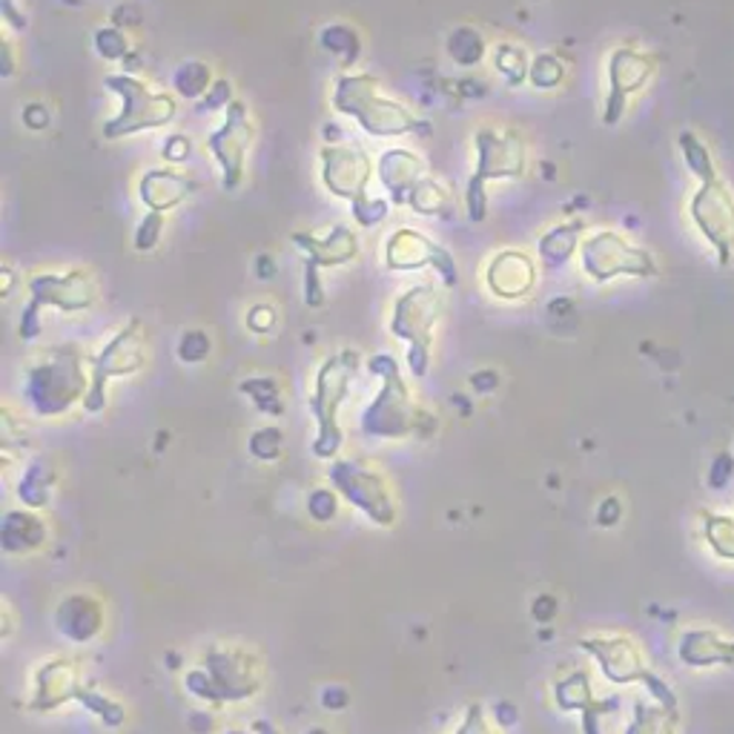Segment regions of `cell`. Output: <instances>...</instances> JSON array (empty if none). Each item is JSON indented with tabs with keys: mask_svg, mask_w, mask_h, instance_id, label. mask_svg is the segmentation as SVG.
<instances>
[{
	"mask_svg": "<svg viewBox=\"0 0 734 734\" xmlns=\"http://www.w3.org/2000/svg\"><path fill=\"white\" fill-rule=\"evenodd\" d=\"M582 649L594 652V657L603 665L605 677L614 680V683H645L649 692L660 700V706L674 708L677 712V703H674L672 689L665 686L657 674H652L645 669L643 654L631 640L625 638H611V640H589L582 643Z\"/></svg>",
	"mask_w": 734,
	"mask_h": 734,
	"instance_id": "6da1fadb",
	"label": "cell"
},
{
	"mask_svg": "<svg viewBox=\"0 0 734 734\" xmlns=\"http://www.w3.org/2000/svg\"><path fill=\"white\" fill-rule=\"evenodd\" d=\"M694 218L717 247L721 264H726L734 253V204L728 202L721 181H708V187L694 198Z\"/></svg>",
	"mask_w": 734,
	"mask_h": 734,
	"instance_id": "7a4b0ae2",
	"label": "cell"
},
{
	"mask_svg": "<svg viewBox=\"0 0 734 734\" xmlns=\"http://www.w3.org/2000/svg\"><path fill=\"white\" fill-rule=\"evenodd\" d=\"M585 271L594 278H611L616 273H634V276H649L654 271L652 258L640 249L625 247L616 236H600L585 249Z\"/></svg>",
	"mask_w": 734,
	"mask_h": 734,
	"instance_id": "3957f363",
	"label": "cell"
},
{
	"mask_svg": "<svg viewBox=\"0 0 734 734\" xmlns=\"http://www.w3.org/2000/svg\"><path fill=\"white\" fill-rule=\"evenodd\" d=\"M680 660L694 669H708V665H732L734 663V643L723 640L717 631H686L680 638Z\"/></svg>",
	"mask_w": 734,
	"mask_h": 734,
	"instance_id": "277c9868",
	"label": "cell"
},
{
	"mask_svg": "<svg viewBox=\"0 0 734 734\" xmlns=\"http://www.w3.org/2000/svg\"><path fill=\"white\" fill-rule=\"evenodd\" d=\"M625 734H677V712L665 706H634V721Z\"/></svg>",
	"mask_w": 734,
	"mask_h": 734,
	"instance_id": "5b68a950",
	"label": "cell"
},
{
	"mask_svg": "<svg viewBox=\"0 0 734 734\" xmlns=\"http://www.w3.org/2000/svg\"><path fill=\"white\" fill-rule=\"evenodd\" d=\"M700 517H703V537H706L714 554L734 562V520L712 511H703Z\"/></svg>",
	"mask_w": 734,
	"mask_h": 734,
	"instance_id": "8992f818",
	"label": "cell"
},
{
	"mask_svg": "<svg viewBox=\"0 0 734 734\" xmlns=\"http://www.w3.org/2000/svg\"><path fill=\"white\" fill-rule=\"evenodd\" d=\"M207 81H210V70L207 67H202V63H184V67L175 72V86H179V92L184 98L202 95Z\"/></svg>",
	"mask_w": 734,
	"mask_h": 734,
	"instance_id": "52a82bcc",
	"label": "cell"
},
{
	"mask_svg": "<svg viewBox=\"0 0 734 734\" xmlns=\"http://www.w3.org/2000/svg\"><path fill=\"white\" fill-rule=\"evenodd\" d=\"M450 55L459 63H477L482 58V41L471 29H459L457 35L450 38Z\"/></svg>",
	"mask_w": 734,
	"mask_h": 734,
	"instance_id": "ba28073f",
	"label": "cell"
},
{
	"mask_svg": "<svg viewBox=\"0 0 734 734\" xmlns=\"http://www.w3.org/2000/svg\"><path fill=\"white\" fill-rule=\"evenodd\" d=\"M574 230H554V233L542 242V256H546V262H565V258L571 256V249H574Z\"/></svg>",
	"mask_w": 734,
	"mask_h": 734,
	"instance_id": "9c48e42d",
	"label": "cell"
},
{
	"mask_svg": "<svg viewBox=\"0 0 734 734\" xmlns=\"http://www.w3.org/2000/svg\"><path fill=\"white\" fill-rule=\"evenodd\" d=\"M683 150H686V155H689V164H692L706 181H714V170L706 159V150H703L700 144H694L692 135H683Z\"/></svg>",
	"mask_w": 734,
	"mask_h": 734,
	"instance_id": "30bf717a",
	"label": "cell"
},
{
	"mask_svg": "<svg viewBox=\"0 0 734 734\" xmlns=\"http://www.w3.org/2000/svg\"><path fill=\"white\" fill-rule=\"evenodd\" d=\"M98 49H101V55L104 58H124L126 43L124 38L115 32V29H104V32H98Z\"/></svg>",
	"mask_w": 734,
	"mask_h": 734,
	"instance_id": "8fae6325",
	"label": "cell"
},
{
	"mask_svg": "<svg viewBox=\"0 0 734 734\" xmlns=\"http://www.w3.org/2000/svg\"><path fill=\"white\" fill-rule=\"evenodd\" d=\"M210 350V341L207 336H202V333H187L184 339H181V356L190 361H198L204 359Z\"/></svg>",
	"mask_w": 734,
	"mask_h": 734,
	"instance_id": "7c38bea8",
	"label": "cell"
},
{
	"mask_svg": "<svg viewBox=\"0 0 734 734\" xmlns=\"http://www.w3.org/2000/svg\"><path fill=\"white\" fill-rule=\"evenodd\" d=\"M159 233H161V218L159 215H150V218L141 224L139 236H135V247L150 249L155 244V238H159Z\"/></svg>",
	"mask_w": 734,
	"mask_h": 734,
	"instance_id": "4fadbf2b",
	"label": "cell"
},
{
	"mask_svg": "<svg viewBox=\"0 0 734 734\" xmlns=\"http://www.w3.org/2000/svg\"><path fill=\"white\" fill-rule=\"evenodd\" d=\"M322 43H325L330 52H341V49H347L345 43H350V32H345V27H330V29H325Z\"/></svg>",
	"mask_w": 734,
	"mask_h": 734,
	"instance_id": "5bb4252c",
	"label": "cell"
},
{
	"mask_svg": "<svg viewBox=\"0 0 734 734\" xmlns=\"http://www.w3.org/2000/svg\"><path fill=\"white\" fill-rule=\"evenodd\" d=\"M23 119H27V124L32 126V130H41V126H47L49 124V115H47V110H43V106H29L27 110V115H23Z\"/></svg>",
	"mask_w": 734,
	"mask_h": 734,
	"instance_id": "9a60e30c",
	"label": "cell"
},
{
	"mask_svg": "<svg viewBox=\"0 0 734 734\" xmlns=\"http://www.w3.org/2000/svg\"><path fill=\"white\" fill-rule=\"evenodd\" d=\"M187 141L181 139V135H175L173 141H170V146H166V159L170 161H179V159H184V155H187Z\"/></svg>",
	"mask_w": 734,
	"mask_h": 734,
	"instance_id": "2e32d148",
	"label": "cell"
},
{
	"mask_svg": "<svg viewBox=\"0 0 734 734\" xmlns=\"http://www.w3.org/2000/svg\"><path fill=\"white\" fill-rule=\"evenodd\" d=\"M227 98H230V86H227V83H218V86H215V95L210 98V101H204L202 110H215V106L224 104Z\"/></svg>",
	"mask_w": 734,
	"mask_h": 734,
	"instance_id": "e0dca14e",
	"label": "cell"
}]
</instances>
